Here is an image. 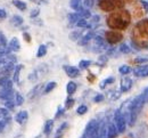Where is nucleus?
I'll list each match as a JSON object with an SVG mask.
<instances>
[{"mask_svg": "<svg viewBox=\"0 0 148 138\" xmlns=\"http://www.w3.org/2000/svg\"><path fill=\"white\" fill-rule=\"evenodd\" d=\"M131 39L134 47L138 49L148 47V20L138 22L131 33Z\"/></svg>", "mask_w": 148, "mask_h": 138, "instance_id": "nucleus-1", "label": "nucleus"}, {"mask_svg": "<svg viewBox=\"0 0 148 138\" xmlns=\"http://www.w3.org/2000/svg\"><path fill=\"white\" fill-rule=\"evenodd\" d=\"M130 22H131V14L125 9H120L117 12H114L107 17V25L111 29L119 31L125 30L130 25Z\"/></svg>", "mask_w": 148, "mask_h": 138, "instance_id": "nucleus-2", "label": "nucleus"}, {"mask_svg": "<svg viewBox=\"0 0 148 138\" xmlns=\"http://www.w3.org/2000/svg\"><path fill=\"white\" fill-rule=\"evenodd\" d=\"M124 2V0H100L99 7L105 12H114L116 9L123 8Z\"/></svg>", "mask_w": 148, "mask_h": 138, "instance_id": "nucleus-3", "label": "nucleus"}, {"mask_svg": "<svg viewBox=\"0 0 148 138\" xmlns=\"http://www.w3.org/2000/svg\"><path fill=\"white\" fill-rule=\"evenodd\" d=\"M114 122H115V126L117 128L119 134L125 131L127 126H128V121H127V118H125L124 113L121 112V110H117L114 113Z\"/></svg>", "mask_w": 148, "mask_h": 138, "instance_id": "nucleus-4", "label": "nucleus"}, {"mask_svg": "<svg viewBox=\"0 0 148 138\" xmlns=\"http://www.w3.org/2000/svg\"><path fill=\"white\" fill-rule=\"evenodd\" d=\"M99 127H100V123L96 120H91L87 127H86V130H84V135L87 138H97L98 136V131H99Z\"/></svg>", "mask_w": 148, "mask_h": 138, "instance_id": "nucleus-5", "label": "nucleus"}, {"mask_svg": "<svg viewBox=\"0 0 148 138\" xmlns=\"http://www.w3.org/2000/svg\"><path fill=\"white\" fill-rule=\"evenodd\" d=\"M47 73H48V66H47V64H41V65H39L37 69L29 76V80L30 81H37L40 78L45 77Z\"/></svg>", "mask_w": 148, "mask_h": 138, "instance_id": "nucleus-6", "label": "nucleus"}, {"mask_svg": "<svg viewBox=\"0 0 148 138\" xmlns=\"http://www.w3.org/2000/svg\"><path fill=\"white\" fill-rule=\"evenodd\" d=\"M105 38L106 42H108L110 45H116L123 40V33L120 31H107L105 33Z\"/></svg>", "mask_w": 148, "mask_h": 138, "instance_id": "nucleus-7", "label": "nucleus"}, {"mask_svg": "<svg viewBox=\"0 0 148 138\" xmlns=\"http://www.w3.org/2000/svg\"><path fill=\"white\" fill-rule=\"evenodd\" d=\"M45 87H46V84L45 83H38L37 86H34L29 93H27V99L29 100H33V99H36L38 96H40L41 95V93L45 90Z\"/></svg>", "mask_w": 148, "mask_h": 138, "instance_id": "nucleus-8", "label": "nucleus"}, {"mask_svg": "<svg viewBox=\"0 0 148 138\" xmlns=\"http://www.w3.org/2000/svg\"><path fill=\"white\" fill-rule=\"evenodd\" d=\"M15 67H16V64H10V65L0 67V79H2V78H9L14 73Z\"/></svg>", "mask_w": 148, "mask_h": 138, "instance_id": "nucleus-9", "label": "nucleus"}, {"mask_svg": "<svg viewBox=\"0 0 148 138\" xmlns=\"http://www.w3.org/2000/svg\"><path fill=\"white\" fill-rule=\"evenodd\" d=\"M64 71L67 74V77H70L72 79L77 78L80 76V69L75 67V66H72V65H65L64 66Z\"/></svg>", "mask_w": 148, "mask_h": 138, "instance_id": "nucleus-10", "label": "nucleus"}, {"mask_svg": "<svg viewBox=\"0 0 148 138\" xmlns=\"http://www.w3.org/2000/svg\"><path fill=\"white\" fill-rule=\"evenodd\" d=\"M145 14H146V12H145V9L143 8V6H141L140 2H139V3H136V5L133 6V8H132V16H133L134 19H141Z\"/></svg>", "mask_w": 148, "mask_h": 138, "instance_id": "nucleus-11", "label": "nucleus"}, {"mask_svg": "<svg viewBox=\"0 0 148 138\" xmlns=\"http://www.w3.org/2000/svg\"><path fill=\"white\" fill-rule=\"evenodd\" d=\"M132 84H133L132 79H130L128 77L123 78V79L121 80V91H122V93L129 91L130 89H131V87H132Z\"/></svg>", "mask_w": 148, "mask_h": 138, "instance_id": "nucleus-12", "label": "nucleus"}, {"mask_svg": "<svg viewBox=\"0 0 148 138\" xmlns=\"http://www.w3.org/2000/svg\"><path fill=\"white\" fill-rule=\"evenodd\" d=\"M119 131H117V128L115 126L114 122H108V126H107V138H115L117 136Z\"/></svg>", "mask_w": 148, "mask_h": 138, "instance_id": "nucleus-13", "label": "nucleus"}, {"mask_svg": "<svg viewBox=\"0 0 148 138\" xmlns=\"http://www.w3.org/2000/svg\"><path fill=\"white\" fill-rule=\"evenodd\" d=\"M0 121H5L10 123L12 121V115L9 113V110H7L6 107H0Z\"/></svg>", "mask_w": 148, "mask_h": 138, "instance_id": "nucleus-14", "label": "nucleus"}, {"mask_svg": "<svg viewBox=\"0 0 148 138\" xmlns=\"http://www.w3.org/2000/svg\"><path fill=\"white\" fill-rule=\"evenodd\" d=\"M29 119V113L26 111H21L16 114L15 117V121L18 123V124H24Z\"/></svg>", "mask_w": 148, "mask_h": 138, "instance_id": "nucleus-15", "label": "nucleus"}, {"mask_svg": "<svg viewBox=\"0 0 148 138\" xmlns=\"http://www.w3.org/2000/svg\"><path fill=\"white\" fill-rule=\"evenodd\" d=\"M67 129H69V123L67 122H63L62 124H60V127L57 129V131H56L55 134V138H63V136L65 135V133L67 131Z\"/></svg>", "mask_w": 148, "mask_h": 138, "instance_id": "nucleus-16", "label": "nucleus"}, {"mask_svg": "<svg viewBox=\"0 0 148 138\" xmlns=\"http://www.w3.org/2000/svg\"><path fill=\"white\" fill-rule=\"evenodd\" d=\"M8 48H9L10 51H18L21 49V45H19L18 39L17 38H13L8 43Z\"/></svg>", "mask_w": 148, "mask_h": 138, "instance_id": "nucleus-17", "label": "nucleus"}, {"mask_svg": "<svg viewBox=\"0 0 148 138\" xmlns=\"http://www.w3.org/2000/svg\"><path fill=\"white\" fill-rule=\"evenodd\" d=\"M93 38H95V33H93L92 31H89L87 34L82 36V38L79 40V45L84 46V45H87V43H88L91 39H93Z\"/></svg>", "mask_w": 148, "mask_h": 138, "instance_id": "nucleus-18", "label": "nucleus"}, {"mask_svg": "<svg viewBox=\"0 0 148 138\" xmlns=\"http://www.w3.org/2000/svg\"><path fill=\"white\" fill-rule=\"evenodd\" d=\"M53 128H54V120H47L43 126V134L46 136H49L50 133L53 131Z\"/></svg>", "mask_w": 148, "mask_h": 138, "instance_id": "nucleus-19", "label": "nucleus"}, {"mask_svg": "<svg viewBox=\"0 0 148 138\" xmlns=\"http://www.w3.org/2000/svg\"><path fill=\"white\" fill-rule=\"evenodd\" d=\"M70 6H71V8L73 10H75L77 13V12H80L82 9V0H71L70 1Z\"/></svg>", "mask_w": 148, "mask_h": 138, "instance_id": "nucleus-20", "label": "nucleus"}, {"mask_svg": "<svg viewBox=\"0 0 148 138\" xmlns=\"http://www.w3.org/2000/svg\"><path fill=\"white\" fill-rule=\"evenodd\" d=\"M76 88H77V86H76V83L74 82V81H70L67 84H66V91H67V95H73L74 93L76 91Z\"/></svg>", "mask_w": 148, "mask_h": 138, "instance_id": "nucleus-21", "label": "nucleus"}, {"mask_svg": "<svg viewBox=\"0 0 148 138\" xmlns=\"http://www.w3.org/2000/svg\"><path fill=\"white\" fill-rule=\"evenodd\" d=\"M77 14L80 15V17L82 20H87V19H90L91 17V13L88 8H82L80 12H77Z\"/></svg>", "mask_w": 148, "mask_h": 138, "instance_id": "nucleus-22", "label": "nucleus"}, {"mask_svg": "<svg viewBox=\"0 0 148 138\" xmlns=\"http://www.w3.org/2000/svg\"><path fill=\"white\" fill-rule=\"evenodd\" d=\"M22 67H23V65H16V67H15V71H14V73H13V82H18L19 81V73H21V70H22Z\"/></svg>", "mask_w": 148, "mask_h": 138, "instance_id": "nucleus-23", "label": "nucleus"}, {"mask_svg": "<svg viewBox=\"0 0 148 138\" xmlns=\"http://www.w3.org/2000/svg\"><path fill=\"white\" fill-rule=\"evenodd\" d=\"M10 23H12L14 26H21V25L24 23V21H23V19H22L21 16H18V15H14V16L10 19Z\"/></svg>", "mask_w": 148, "mask_h": 138, "instance_id": "nucleus-24", "label": "nucleus"}, {"mask_svg": "<svg viewBox=\"0 0 148 138\" xmlns=\"http://www.w3.org/2000/svg\"><path fill=\"white\" fill-rule=\"evenodd\" d=\"M147 67H148V65H145V64H144V65H139L138 67H136V69L133 70V74H134L136 77H139V78H140L141 73H143Z\"/></svg>", "mask_w": 148, "mask_h": 138, "instance_id": "nucleus-25", "label": "nucleus"}, {"mask_svg": "<svg viewBox=\"0 0 148 138\" xmlns=\"http://www.w3.org/2000/svg\"><path fill=\"white\" fill-rule=\"evenodd\" d=\"M13 5L19 10H25L26 9V3L22 0H13Z\"/></svg>", "mask_w": 148, "mask_h": 138, "instance_id": "nucleus-26", "label": "nucleus"}, {"mask_svg": "<svg viewBox=\"0 0 148 138\" xmlns=\"http://www.w3.org/2000/svg\"><path fill=\"white\" fill-rule=\"evenodd\" d=\"M80 20H82V19L80 17V15L77 13H72V14L69 15V21H70L71 24H76Z\"/></svg>", "mask_w": 148, "mask_h": 138, "instance_id": "nucleus-27", "label": "nucleus"}, {"mask_svg": "<svg viewBox=\"0 0 148 138\" xmlns=\"http://www.w3.org/2000/svg\"><path fill=\"white\" fill-rule=\"evenodd\" d=\"M47 54V46L46 45H41V46H39V48H38V51H37V57H43L45 55Z\"/></svg>", "mask_w": 148, "mask_h": 138, "instance_id": "nucleus-28", "label": "nucleus"}, {"mask_svg": "<svg viewBox=\"0 0 148 138\" xmlns=\"http://www.w3.org/2000/svg\"><path fill=\"white\" fill-rule=\"evenodd\" d=\"M75 25H76L77 27H80V29H89V27L91 26V24L87 20H80Z\"/></svg>", "mask_w": 148, "mask_h": 138, "instance_id": "nucleus-29", "label": "nucleus"}, {"mask_svg": "<svg viewBox=\"0 0 148 138\" xmlns=\"http://www.w3.org/2000/svg\"><path fill=\"white\" fill-rule=\"evenodd\" d=\"M56 82L55 81H51V82H49V83H47L46 84V87H45V90H43V93L45 94H49L50 91H53L54 89L56 88Z\"/></svg>", "mask_w": 148, "mask_h": 138, "instance_id": "nucleus-30", "label": "nucleus"}, {"mask_svg": "<svg viewBox=\"0 0 148 138\" xmlns=\"http://www.w3.org/2000/svg\"><path fill=\"white\" fill-rule=\"evenodd\" d=\"M114 81H115V78H114V77H108L107 79L103 80V81L100 82V88H101V89H104L105 87H107L108 84L113 83Z\"/></svg>", "mask_w": 148, "mask_h": 138, "instance_id": "nucleus-31", "label": "nucleus"}, {"mask_svg": "<svg viewBox=\"0 0 148 138\" xmlns=\"http://www.w3.org/2000/svg\"><path fill=\"white\" fill-rule=\"evenodd\" d=\"M91 65V60H87V59H82L79 63V69L80 70H86Z\"/></svg>", "mask_w": 148, "mask_h": 138, "instance_id": "nucleus-32", "label": "nucleus"}, {"mask_svg": "<svg viewBox=\"0 0 148 138\" xmlns=\"http://www.w3.org/2000/svg\"><path fill=\"white\" fill-rule=\"evenodd\" d=\"M119 72L122 76H127V74H129L130 72H131V67H130L129 65H122V66H120Z\"/></svg>", "mask_w": 148, "mask_h": 138, "instance_id": "nucleus-33", "label": "nucleus"}, {"mask_svg": "<svg viewBox=\"0 0 148 138\" xmlns=\"http://www.w3.org/2000/svg\"><path fill=\"white\" fill-rule=\"evenodd\" d=\"M3 104H5V107H6L7 110H14V108H15V106H16V104H15V99L3 102Z\"/></svg>", "mask_w": 148, "mask_h": 138, "instance_id": "nucleus-34", "label": "nucleus"}, {"mask_svg": "<svg viewBox=\"0 0 148 138\" xmlns=\"http://www.w3.org/2000/svg\"><path fill=\"white\" fill-rule=\"evenodd\" d=\"M87 112H88L87 105H80V106L77 107V110H76V113H77L79 115H83V114H86Z\"/></svg>", "mask_w": 148, "mask_h": 138, "instance_id": "nucleus-35", "label": "nucleus"}, {"mask_svg": "<svg viewBox=\"0 0 148 138\" xmlns=\"http://www.w3.org/2000/svg\"><path fill=\"white\" fill-rule=\"evenodd\" d=\"M23 103H24L23 96H22L21 94H18V93H16V94H15V104H16L17 106H21Z\"/></svg>", "mask_w": 148, "mask_h": 138, "instance_id": "nucleus-36", "label": "nucleus"}, {"mask_svg": "<svg viewBox=\"0 0 148 138\" xmlns=\"http://www.w3.org/2000/svg\"><path fill=\"white\" fill-rule=\"evenodd\" d=\"M148 62V57H137V58L133 60V63L134 64H138V65H144L145 63H147Z\"/></svg>", "mask_w": 148, "mask_h": 138, "instance_id": "nucleus-37", "label": "nucleus"}, {"mask_svg": "<svg viewBox=\"0 0 148 138\" xmlns=\"http://www.w3.org/2000/svg\"><path fill=\"white\" fill-rule=\"evenodd\" d=\"M71 39L72 40H80L82 38V31H75V32H72L71 33Z\"/></svg>", "mask_w": 148, "mask_h": 138, "instance_id": "nucleus-38", "label": "nucleus"}, {"mask_svg": "<svg viewBox=\"0 0 148 138\" xmlns=\"http://www.w3.org/2000/svg\"><path fill=\"white\" fill-rule=\"evenodd\" d=\"M120 51L123 53V54H129L130 51H131V49H130V47L128 46V45L123 43V45L120 46Z\"/></svg>", "mask_w": 148, "mask_h": 138, "instance_id": "nucleus-39", "label": "nucleus"}, {"mask_svg": "<svg viewBox=\"0 0 148 138\" xmlns=\"http://www.w3.org/2000/svg\"><path fill=\"white\" fill-rule=\"evenodd\" d=\"M74 103H75V100L73 98H71V97H69V98L66 99V102H65V108H71L72 106L74 105Z\"/></svg>", "mask_w": 148, "mask_h": 138, "instance_id": "nucleus-40", "label": "nucleus"}, {"mask_svg": "<svg viewBox=\"0 0 148 138\" xmlns=\"http://www.w3.org/2000/svg\"><path fill=\"white\" fill-rule=\"evenodd\" d=\"M95 1L96 0H83V5H84L86 8H91L95 5Z\"/></svg>", "mask_w": 148, "mask_h": 138, "instance_id": "nucleus-41", "label": "nucleus"}, {"mask_svg": "<svg viewBox=\"0 0 148 138\" xmlns=\"http://www.w3.org/2000/svg\"><path fill=\"white\" fill-rule=\"evenodd\" d=\"M64 108L63 107H58V110H57V112H56V114H55V119H58L59 117H62L63 115V113H64Z\"/></svg>", "mask_w": 148, "mask_h": 138, "instance_id": "nucleus-42", "label": "nucleus"}, {"mask_svg": "<svg viewBox=\"0 0 148 138\" xmlns=\"http://www.w3.org/2000/svg\"><path fill=\"white\" fill-rule=\"evenodd\" d=\"M103 99H104V95H101V94H98V95H96V96H95V98H93V102H96V103H100Z\"/></svg>", "mask_w": 148, "mask_h": 138, "instance_id": "nucleus-43", "label": "nucleus"}, {"mask_svg": "<svg viewBox=\"0 0 148 138\" xmlns=\"http://www.w3.org/2000/svg\"><path fill=\"white\" fill-rule=\"evenodd\" d=\"M140 3H141L143 8L145 9V12H146V14H147L148 13V1H146V0H141V1H140Z\"/></svg>", "mask_w": 148, "mask_h": 138, "instance_id": "nucleus-44", "label": "nucleus"}, {"mask_svg": "<svg viewBox=\"0 0 148 138\" xmlns=\"http://www.w3.org/2000/svg\"><path fill=\"white\" fill-rule=\"evenodd\" d=\"M39 13H40V10H39V8H34L32 12H31V14H30V16L31 17H37L38 15H39Z\"/></svg>", "mask_w": 148, "mask_h": 138, "instance_id": "nucleus-45", "label": "nucleus"}, {"mask_svg": "<svg viewBox=\"0 0 148 138\" xmlns=\"http://www.w3.org/2000/svg\"><path fill=\"white\" fill-rule=\"evenodd\" d=\"M6 16H7V13H6V10L0 8V19H1V20H2V19H6Z\"/></svg>", "mask_w": 148, "mask_h": 138, "instance_id": "nucleus-46", "label": "nucleus"}, {"mask_svg": "<svg viewBox=\"0 0 148 138\" xmlns=\"http://www.w3.org/2000/svg\"><path fill=\"white\" fill-rule=\"evenodd\" d=\"M146 77H148V67L141 73V76H140V78H146Z\"/></svg>", "mask_w": 148, "mask_h": 138, "instance_id": "nucleus-47", "label": "nucleus"}, {"mask_svg": "<svg viewBox=\"0 0 148 138\" xmlns=\"http://www.w3.org/2000/svg\"><path fill=\"white\" fill-rule=\"evenodd\" d=\"M143 95H144V97H145V100H146V103L148 102V88L143 93Z\"/></svg>", "mask_w": 148, "mask_h": 138, "instance_id": "nucleus-48", "label": "nucleus"}, {"mask_svg": "<svg viewBox=\"0 0 148 138\" xmlns=\"http://www.w3.org/2000/svg\"><path fill=\"white\" fill-rule=\"evenodd\" d=\"M99 20H100V17H99L98 15L92 16V22H93V23H98V22H99Z\"/></svg>", "mask_w": 148, "mask_h": 138, "instance_id": "nucleus-49", "label": "nucleus"}, {"mask_svg": "<svg viewBox=\"0 0 148 138\" xmlns=\"http://www.w3.org/2000/svg\"><path fill=\"white\" fill-rule=\"evenodd\" d=\"M125 2H128V3H134L137 0H124Z\"/></svg>", "mask_w": 148, "mask_h": 138, "instance_id": "nucleus-50", "label": "nucleus"}, {"mask_svg": "<svg viewBox=\"0 0 148 138\" xmlns=\"http://www.w3.org/2000/svg\"><path fill=\"white\" fill-rule=\"evenodd\" d=\"M24 36H25V38H26V41H30V37H29V36H27V34H26V33H25V34H24Z\"/></svg>", "mask_w": 148, "mask_h": 138, "instance_id": "nucleus-51", "label": "nucleus"}, {"mask_svg": "<svg viewBox=\"0 0 148 138\" xmlns=\"http://www.w3.org/2000/svg\"><path fill=\"white\" fill-rule=\"evenodd\" d=\"M123 138H129V137H123Z\"/></svg>", "mask_w": 148, "mask_h": 138, "instance_id": "nucleus-52", "label": "nucleus"}]
</instances>
